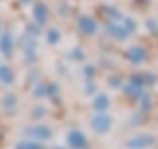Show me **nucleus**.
<instances>
[{
    "label": "nucleus",
    "mask_w": 158,
    "mask_h": 149,
    "mask_svg": "<svg viewBox=\"0 0 158 149\" xmlns=\"http://www.w3.org/2000/svg\"><path fill=\"white\" fill-rule=\"evenodd\" d=\"M2 50H5V54H7V50H9V39H7V37L2 39Z\"/></svg>",
    "instance_id": "nucleus-8"
},
{
    "label": "nucleus",
    "mask_w": 158,
    "mask_h": 149,
    "mask_svg": "<svg viewBox=\"0 0 158 149\" xmlns=\"http://www.w3.org/2000/svg\"><path fill=\"white\" fill-rule=\"evenodd\" d=\"M95 106H98V108H104V106H106V97H100V99H98V104H95Z\"/></svg>",
    "instance_id": "nucleus-7"
},
{
    "label": "nucleus",
    "mask_w": 158,
    "mask_h": 149,
    "mask_svg": "<svg viewBox=\"0 0 158 149\" xmlns=\"http://www.w3.org/2000/svg\"><path fill=\"white\" fill-rule=\"evenodd\" d=\"M80 28H82L85 33H89V35H91V33L95 30V22H93L91 18H82V20H80Z\"/></svg>",
    "instance_id": "nucleus-3"
},
{
    "label": "nucleus",
    "mask_w": 158,
    "mask_h": 149,
    "mask_svg": "<svg viewBox=\"0 0 158 149\" xmlns=\"http://www.w3.org/2000/svg\"><path fill=\"white\" fill-rule=\"evenodd\" d=\"M0 80H2V82H11L13 80V76H11V71L7 67H0Z\"/></svg>",
    "instance_id": "nucleus-4"
},
{
    "label": "nucleus",
    "mask_w": 158,
    "mask_h": 149,
    "mask_svg": "<svg viewBox=\"0 0 158 149\" xmlns=\"http://www.w3.org/2000/svg\"><path fill=\"white\" fill-rule=\"evenodd\" d=\"M108 125H110L108 117H98V119L93 121V127H95V130H100V132H106V130H108Z\"/></svg>",
    "instance_id": "nucleus-2"
},
{
    "label": "nucleus",
    "mask_w": 158,
    "mask_h": 149,
    "mask_svg": "<svg viewBox=\"0 0 158 149\" xmlns=\"http://www.w3.org/2000/svg\"><path fill=\"white\" fill-rule=\"evenodd\" d=\"M18 149H44V147L37 143H22V145H18Z\"/></svg>",
    "instance_id": "nucleus-6"
},
{
    "label": "nucleus",
    "mask_w": 158,
    "mask_h": 149,
    "mask_svg": "<svg viewBox=\"0 0 158 149\" xmlns=\"http://www.w3.org/2000/svg\"><path fill=\"white\" fill-rule=\"evenodd\" d=\"M35 15H37V20H39V22H44V20H46V9H44L41 5H37V9H35Z\"/></svg>",
    "instance_id": "nucleus-5"
},
{
    "label": "nucleus",
    "mask_w": 158,
    "mask_h": 149,
    "mask_svg": "<svg viewBox=\"0 0 158 149\" xmlns=\"http://www.w3.org/2000/svg\"><path fill=\"white\" fill-rule=\"evenodd\" d=\"M69 145L76 149H82V147H87V140L80 132H69Z\"/></svg>",
    "instance_id": "nucleus-1"
}]
</instances>
